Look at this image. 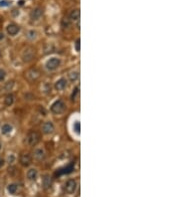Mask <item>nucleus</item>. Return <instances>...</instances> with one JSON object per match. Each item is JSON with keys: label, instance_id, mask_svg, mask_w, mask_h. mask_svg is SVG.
I'll list each match as a JSON object with an SVG mask.
<instances>
[{"label": "nucleus", "instance_id": "obj_11", "mask_svg": "<svg viewBox=\"0 0 179 197\" xmlns=\"http://www.w3.org/2000/svg\"><path fill=\"white\" fill-rule=\"evenodd\" d=\"M80 16H81V13H80V10H79V9H75V10H73V11L71 12V14H70V21L77 22L78 25H79Z\"/></svg>", "mask_w": 179, "mask_h": 197}, {"label": "nucleus", "instance_id": "obj_28", "mask_svg": "<svg viewBox=\"0 0 179 197\" xmlns=\"http://www.w3.org/2000/svg\"><path fill=\"white\" fill-rule=\"evenodd\" d=\"M2 39H4V34L3 33H0V41H1Z\"/></svg>", "mask_w": 179, "mask_h": 197}, {"label": "nucleus", "instance_id": "obj_12", "mask_svg": "<svg viewBox=\"0 0 179 197\" xmlns=\"http://www.w3.org/2000/svg\"><path fill=\"white\" fill-rule=\"evenodd\" d=\"M66 87H67V80L64 79V78L58 80L56 84H55V89L57 91H63Z\"/></svg>", "mask_w": 179, "mask_h": 197}, {"label": "nucleus", "instance_id": "obj_29", "mask_svg": "<svg viewBox=\"0 0 179 197\" xmlns=\"http://www.w3.org/2000/svg\"><path fill=\"white\" fill-rule=\"evenodd\" d=\"M0 148H1V143H0Z\"/></svg>", "mask_w": 179, "mask_h": 197}, {"label": "nucleus", "instance_id": "obj_13", "mask_svg": "<svg viewBox=\"0 0 179 197\" xmlns=\"http://www.w3.org/2000/svg\"><path fill=\"white\" fill-rule=\"evenodd\" d=\"M38 176V171L36 170L35 168H31L28 170V172H27V177H28L29 180H36Z\"/></svg>", "mask_w": 179, "mask_h": 197}, {"label": "nucleus", "instance_id": "obj_22", "mask_svg": "<svg viewBox=\"0 0 179 197\" xmlns=\"http://www.w3.org/2000/svg\"><path fill=\"white\" fill-rule=\"evenodd\" d=\"M73 128H74V131L76 133H77L78 135H80V133H81V128H80V123L79 122H76L75 123H74V125H73Z\"/></svg>", "mask_w": 179, "mask_h": 197}, {"label": "nucleus", "instance_id": "obj_20", "mask_svg": "<svg viewBox=\"0 0 179 197\" xmlns=\"http://www.w3.org/2000/svg\"><path fill=\"white\" fill-rule=\"evenodd\" d=\"M79 95H80V89H79V87H77L74 90L73 94H72V100L73 101H76L78 98V97H79Z\"/></svg>", "mask_w": 179, "mask_h": 197}, {"label": "nucleus", "instance_id": "obj_19", "mask_svg": "<svg viewBox=\"0 0 179 197\" xmlns=\"http://www.w3.org/2000/svg\"><path fill=\"white\" fill-rule=\"evenodd\" d=\"M27 38L30 40H34L37 38V32L34 31V30H31V31L28 32V34H27Z\"/></svg>", "mask_w": 179, "mask_h": 197}, {"label": "nucleus", "instance_id": "obj_17", "mask_svg": "<svg viewBox=\"0 0 179 197\" xmlns=\"http://www.w3.org/2000/svg\"><path fill=\"white\" fill-rule=\"evenodd\" d=\"M51 184H52V181H51V178H50V176L46 175L44 178H43V186H44V188H49L51 187Z\"/></svg>", "mask_w": 179, "mask_h": 197}, {"label": "nucleus", "instance_id": "obj_8", "mask_svg": "<svg viewBox=\"0 0 179 197\" xmlns=\"http://www.w3.org/2000/svg\"><path fill=\"white\" fill-rule=\"evenodd\" d=\"M42 15H43V10L41 8H35L30 13V17H31V19L33 21H37V20L41 18Z\"/></svg>", "mask_w": 179, "mask_h": 197}, {"label": "nucleus", "instance_id": "obj_7", "mask_svg": "<svg viewBox=\"0 0 179 197\" xmlns=\"http://www.w3.org/2000/svg\"><path fill=\"white\" fill-rule=\"evenodd\" d=\"M6 31L11 36H15V35L18 34L20 32V27L16 24H9L6 28Z\"/></svg>", "mask_w": 179, "mask_h": 197}, {"label": "nucleus", "instance_id": "obj_14", "mask_svg": "<svg viewBox=\"0 0 179 197\" xmlns=\"http://www.w3.org/2000/svg\"><path fill=\"white\" fill-rule=\"evenodd\" d=\"M13 130V127L9 123H4L3 125L1 127V133L2 135H8Z\"/></svg>", "mask_w": 179, "mask_h": 197}, {"label": "nucleus", "instance_id": "obj_30", "mask_svg": "<svg viewBox=\"0 0 179 197\" xmlns=\"http://www.w3.org/2000/svg\"><path fill=\"white\" fill-rule=\"evenodd\" d=\"M0 57H1V52H0Z\"/></svg>", "mask_w": 179, "mask_h": 197}, {"label": "nucleus", "instance_id": "obj_16", "mask_svg": "<svg viewBox=\"0 0 179 197\" xmlns=\"http://www.w3.org/2000/svg\"><path fill=\"white\" fill-rule=\"evenodd\" d=\"M13 103H14V97H13V95L9 94V95H7L6 97H5V98H4V103L7 106V107H10V106H12V105H13Z\"/></svg>", "mask_w": 179, "mask_h": 197}, {"label": "nucleus", "instance_id": "obj_6", "mask_svg": "<svg viewBox=\"0 0 179 197\" xmlns=\"http://www.w3.org/2000/svg\"><path fill=\"white\" fill-rule=\"evenodd\" d=\"M54 130H55V127L52 122H46V123H43L42 131L45 133V135H51Z\"/></svg>", "mask_w": 179, "mask_h": 197}, {"label": "nucleus", "instance_id": "obj_21", "mask_svg": "<svg viewBox=\"0 0 179 197\" xmlns=\"http://www.w3.org/2000/svg\"><path fill=\"white\" fill-rule=\"evenodd\" d=\"M8 191L11 194H15L17 191V185L16 184H10V185L8 186Z\"/></svg>", "mask_w": 179, "mask_h": 197}, {"label": "nucleus", "instance_id": "obj_15", "mask_svg": "<svg viewBox=\"0 0 179 197\" xmlns=\"http://www.w3.org/2000/svg\"><path fill=\"white\" fill-rule=\"evenodd\" d=\"M34 156L37 158V159L41 160L45 157V151L42 148H36L34 151Z\"/></svg>", "mask_w": 179, "mask_h": 197}, {"label": "nucleus", "instance_id": "obj_25", "mask_svg": "<svg viewBox=\"0 0 179 197\" xmlns=\"http://www.w3.org/2000/svg\"><path fill=\"white\" fill-rule=\"evenodd\" d=\"M70 19H67V18H65L64 20H63V26L64 27H69V25H70Z\"/></svg>", "mask_w": 179, "mask_h": 197}, {"label": "nucleus", "instance_id": "obj_4", "mask_svg": "<svg viewBox=\"0 0 179 197\" xmlns=\"http://www.w3.org/2000/svg\"><path fill=\"white\" fill-rule=\"evenodd\" d=\"M77 187H78L77 181H76L75 179H70V180L66 183V185H65V190H66L67 193L73 194L76 192Z\"/></svg>", "mask_w": 179, "mask_h": 197}, {"label": "nucleus", "instance_id": "obj_24", "mask_svg": "<svg viewBox=\"0 0 179 197\" xmlns=\"http://www.w3.org/2000/svg\"><path fill=\"white\" fill-rule=\"evenodd\" d=\"M13 82H9L7 83L6 86H5V91H11L12 88H13Z\"/></svg>", "mask_w": 179, "mask_h": 197}, {"label": "nucleus", "instance_id": "obj_3", "mask_svg": "<svg viewBox=\"0 0 179 197\" xmlns=\"http://www.w3.org/2000/svg\"><path fill=\"white\" fill-rule=\"evenodd\" d=\"M60 65H61V60H60L59 58L54 57V58H51V59L48 60L46 62L45 67H46V69L48 71H55L60 67Z\"/></svg>", "mask_w": 179, "mask_h": 197}, {"label": "nucleus", "instance_id": "obj_18", "mask_svg": "<svg viewBox=\"0 0 179 197\" xmlns=\"http://www.w3.org/2000/svg\"><path fill=\"white\" fill-rule=\"evenodd\" d=\"M80 78V74L79 72H77V71H74V72H71L69 75V79L72 81V82H76L78 79Z\"/></svg>", "mask_w": 179, "mask_h": 197}, {"label": "nucleus", "instance_id": "obj_10", "mask_svg": "<svg viewBox=\"0 0 179 197\" xmlns=\"http://www.w3.org/2000/svg\"><path fill=\"white\" fill-rule=\"evenodd\" d=\"M40 76V73L39 71L36 70V69H32V70H29L28 72L26 73V78L30 81H34V80H37L38 78H39Z\"/></svg>", "mask_w": 179, "mask_h": 197}, {"label": "nucleus", "instance_id": "obj_27", "mask_svg": "<svg viewBox=\"0 0 179 197\" xmlns=\"http://www.w3.org/2000/svg\"><path fill=\"white\" fill-rule=\"evenodd\" d=\"M4 162H5V161H4L3 158H1V157H0V167H2V166L4 165Z\"/></svg>", "mask_w": 179, "mask_h": 197}, {"label": "nucleus", "instance_id": "obj_2", "mask_svg": "<svg viewBox=\"0 0 179 197\" xmlns=\"http://www.w3.org/2000/svg\"><path fill=\"white\" fill-rule=\"evenodd\" d=\"M26 140H27V143H28L30 146H35L40 141V133H38V131L31 130L28 135H27Z\"/></svg>", "mask_w": 179, "mask_h": 197}, {"label": "nucleus", "instance_id": "obj_26", "mask_svg": "<svg viewBox=\"0 0 179 197\" xmlns=\"http://www.w3.org/2000/svg\"><path fill=\"white\" fill-rule=\"evenodd\" d=\"M75 47H76V51L80 52V39H78L77 41H76Z\"/></svg>", "mask_w": 179, "mask_h": 197}, {"label": "nucleus", "instance_id": "obj_1", "mask_svg": "<svg viewBox=\"0 0 179 197\" xmlns=\"http://www.w3.org/2000/svg\"><path fill=\"white\" fill-rule=\"evenodd\" d=\"M66 110V103L63 102L62 100H58L54 102L51 106V112L55 115H60V113H64Z\"/></svg>", "mask_w": 179, "mask_h": 197}, {"label": "nucleus", "instance_id": "obj_9", "mask_svg": "<svg viewBox=\"0 0 179 197\" xmlns=\"http://www.w3.org/2000/svg\"><path fill=\"white\" fill-rule=\"evenodd\" d=\"M31 155L29 153H23L21 156H20V163L23 166H29L31 164Z\"/></svg>", "mask_w": 179, "mask_h": 197}, {"label": "nucleus", "instance_id": "obj_5", "mask_svg": "<svg viewBox=\"0 0 179 197\" xmlns=\"http://www.w3.org/2000/svg\"><path fill=\"white\" fill-rule=\"evenodd\" d=\"M34 55H35L34 50L32 49V48H27L23 52V54H22V60H23V62L25 63L31 62L34 58Z\"/></svg>", "mask_w": 179, "mask_h": 197}, {"label": "nucleus", "instance_id": "obj_23", "mask_svg": "<svg viewBox=\"0 0 179 197\" xmlns=\"http://www.w3.org/2000/svg\"><path fill=\"white\" fill-rule=\"evenodd\" d=\"M5 77H6V72L3 69H0V82L4 81Z\"/></svg>", "mask_w": 179, "mask_h": 197}]
</instances>
